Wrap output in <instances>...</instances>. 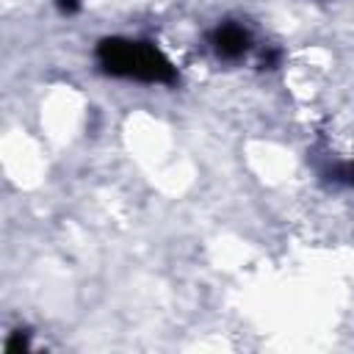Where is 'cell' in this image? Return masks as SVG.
<instances>
[{"instance_id": "6da1fadb", "label": "cell", "mask_w": 354, "mask_h": 354, "mask_svg": "<svg viewBox=\"0 0 354 354\" xmlns=\"http://www.w3.org/2000/svg\"><path fill=\"white\" fill-rule=\"evenodd\" d=\"M94 58L97 66L111 77H124L149 86H174L180 80L177 66L152 41L144 39H122V36L100 39Z\"/></svg>"}, {"instance_id": "7a4b0ae2", "label": "cell", "mask_w": 354, "mask_h": 354, "mask_svg": "<svg viewBox=\"0 0 354 354\" xmlns=\"http://www.w3.org/2000/svg\"><path fill=\"white\" fill-rule=\"evenodd\" d=\"M207 41H210V50L221 61H238V58H243L252 50V33L241 22H232V19L218 22L210 30Z\"/></svg>"}, {"instance_id": "3957f363", "label": "cell", "mask_w": 354, "mask_h": 354, "mask_svg": "<svg viewBox=\"0 0 354 354\" xmlns=\"http://www.w3.org/2000/svg\"><path fill=\"white\" fill-rule=\"evenodd\" d=\"M30 348V335L17 329L8 340H6V354H19V351H28Z\"/></svg>"}, {"instance_id": "277c9868", "label": "cell", "mask_w": 354, "mask_h": 354, "mask_svg": "<svg viewBox=\"0 0 354 354\" xmlns=\"http://www.w3.org/2000/svg\"><path fill=\"white\" fill-rule=\"evenodd\" d=\"M55 6L61 14H75L80 8V0H55Z\"/></svg>"}, {"instance_id": "5b68a950", "label": "cell", "mask_w": 354, "mask_h": 354, "mask_svg": "<svg viewBox=\"0 0 354 354\" xmlns=\"http://www.w3.org/2000/svg\"><path fill=\"white\" fill-rule=\"evenodd\" d=\"M343 174H346V180H348V183H354V163H351V166H346V169H343Z\"/></svg>"}]
</instances>
